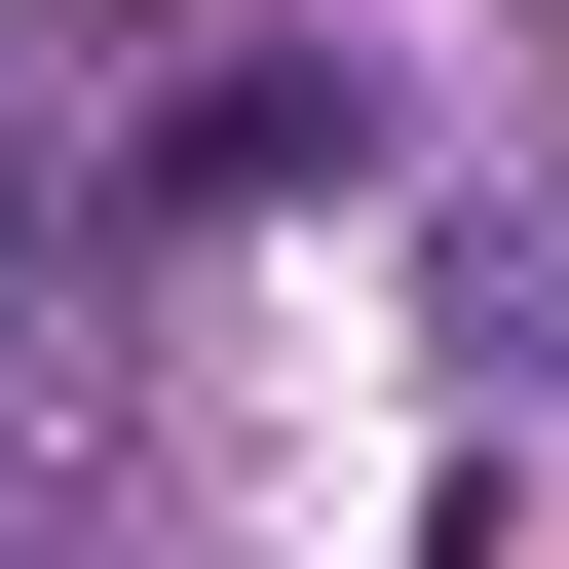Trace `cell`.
I'll use <instances>...</instances> for the list:
<instances>
[{
	"label": "cell",
	"instance_id": "1",
	"mask_svg": "<svg viewBox=\"0 0 569 569\" xmlns=\"http://www.w3.org/2000/svg\"><path fill=\"white\" fill-rule=\"evenodd\" d=\"M342 152H380L342 77H190V114H152V228H266V190H342Z\"/></svg>",
	"mask_w": 569,
	"mask_h": 569
},
{
	"label": "cell",
	"instance_id": "2",
	"mask_svg": "<svg viewBox=\"0 0 569 569\" xmlns=\"http://www.w3.org/2000/svg\"><path fill=\"white\" fill-rule=\"evenodd\" d=\"M0 266H39V152H0Z\"/></svg>",
	"mask_w": 569,
	"mask_h": 569
}]
</instances>
